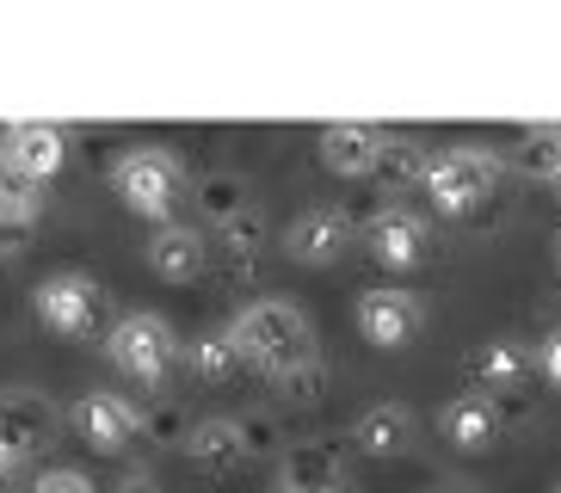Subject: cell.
Returning <instances> with one entry per match:
<instances>
[{
  "label": "cell",
  "mask_w": 561,
  "mask_h": 493,
  "mask_svg": "<svg viewBox=\"0 0 561 493\" xmlns=\"http://www.w3.org/2000/svg\"><path fill=\"white\" fill-rule=\"evenodd\" d=\"M229 340H234V358L248 364V370H260L265 382L297 377L302 364L321 358V352H314L309 314H302V302H290V296H253L248 309H234Z\"/></svg>",
  "instance_id": "cell-1"
},
{
  "label": "cell",
  "mask_w": 561,
  "mask_h": 493,
  "mask_svg": "<svg viewBox=\"0 0 561 493\" xmlns=\"http://www.w3.org/2000/svg\"><path fill=\"white\" fill-rule=\"evenodd\" d=\"M112 197L142 222H173V204L185 197V154L167 142H136L112 161Z\"/></svg>",
  "instance_id": "cell-2"
},
{
  "label": "cell",
  "mask_w": 561,
  "mask_h": 493,
  "mask_svg": "<svg viewBox=\"0 0 561 493\" xmlns=\"http://www.w3.org/2000/svg\"><path fill=\"white\" fill-rule=\"evenodd\" d=\"M500 173H506V161H500L488 142H450V148H438V154H426L420 192H426V204L438 216H476L481 204L494 197Z\"/></svg>",
  "instance_id": "cell-3"
},
{
  "label": "cell",
  "mask_w": 561,
  "mask_h": 493,
  "mask_svg": "<svg viewBox=\"0 0 561 493\" xmlns=\"http://www.w3.org/2000/svg\"><path fill=\"white\" fill-rule=\"evenodd\" d=\"M32 314L56 340H93V333H112V290H105L93 272H50V278H37L32 290Z\"/></svg>",
  "instance_id": "cell-4"
},
{
  "label": "cell",
  "mask_w": 561,
  "mask_h": 493,
  "mask_svg": "<svg viewBox=\"0 0 561 493\" xmlns=\"http://www.w3.org/2000/svg\"><path fill=\"white\" fill-rule=\"evenodd\" d=\"M105 358H112V370L124 382H136V389H161V382L173 377L180 340H173V328H167L154 309H130V314H117L112 333H105Z\"/></svg>",
  "instance_id": "cell-5"
},
{
  "label": "cell",
  "mask_w": 561,
  "mask_h": 493,
  "mask_svg": "<svg viewBox=\"0 0 561 493\" xmlns=\"http://www.w3.org/2000/svg\"><path fill=\"white\" fill-rule=\"evenodd\" d=\"M62 413L44 389H0V469H25L32 457H44L56 444Z\"/></svg>",
  "instance_id": "cell-6"
},
{
  "label": "cell",
  "mask_w": 561,
  "mask_h": 493,
  "mask_svg": "<svg viewBox=\"0 0 561 493\" xmlns=\"http://www.w3.org/2000/svg\"><path fill=\"white\" fill-rule=\"evenodd\" d=\"M352 321H358V333L377 352H401V345L420 340V328H426V302L413 290H401V284H382V290H358Z\"/></svg>",
  "instance_id": "cell-7"
},
{
  "label": "cell",
  "mask_w": 561,
  "mask_h": 493,
  "mask_svg": "<svg viewBox=\"0 0 561 493\" xmlns=\"http://www.w3.org/2000/svg\"><path fill=\"white\" fill-rule=\"evenodd\" d=\"M68 420H75L81 444H93L100 457H124V450L142 438V408H136L124 389H87Z\"/></svg>",
  "instance_id": "cell-8"
},
{
  "label": "cell",
  "mask_w": 561,
  "mask_h": 493,
  "mask_svg": "<svg viewBox=\"0 0 561 493\" xmlns=\"http://www.w3.org/2000/svg\"><path fill=\"white\" fill-rule=\"evenodd\" d=\"M358 241H364V253L377 265H389V272H413V265H426V253H432L426 216L408 210V204H382V210L358 229Z\"/></svg>",
  "instance_id": "cell-9"
},
{
  "label": "cell",
  "mask_w": 561,
  "mask_h": 493,
  "mask_svg": "<svg viewBox=\"0 0 561 493\" xmlns=\"http://www.w3.org/2000/svg\"><path fill=\"white\" fill-rule=\"evenodd\" d=\"M352 246H358V229H352V216L333 210V204L297 210L290 229H284V253H290L297 265H340Z\"/></svg>",
  "instance_id": "cell-10"
},
{
  "label": "cell",
  "mask_w": 561,
  "mask_h": 493,
  "mask_svg": "<svg viewBox=\"0 0 561 493\" xmlns=\"http://www.w3.org/2000/svg\"><path fill=\"white\" fill-rule=\"evenodd\" d=\"M382 148H389V130H382V124H358V117L328 124V130L314 136L321 167H328V173H340V180H377Z\"/></svg>",
  "instance_id": "cell-11"
},
{
  "label": "cell",
  "mask_w": 561,
  "mask_h": 493,
  "mask_svg": "<svg viewBox=\"0 0 561 493\" xmlns=\"http://www.w3.org/2000/svg\"><path fill=\"white\" fill-rule=\"evenodd\" d=\"M180 450L198 469H248L253 450H260V438H253L248 420H234V413H210V420H192L180 438Z\"/></svg>",
  "instance_id": "cell-12"
},
{
  "label": "cell",
  "mask_w": 561,
  "mask_h": 493,
  "mask_svg": "<svg viewBox=\"0 0 561 493\" xmlns=\"http://www.w3.org/2000/svg\"><path fill=\"white\" fill-rule=\"evenodd\" d=\"M0 161L19 167L25 180L50 185L68 161V130L62 124H37V117L32 124H7V130H0Z\"/></svg>",
  "instance_id": "cell-13"
},
{
  "label": "cell",
  "mask_w": 561,
  "mask_h": 493,
  "mask_svg": "<svg viewBox=\"0 0 561 493\" xmlns=\"http://www.w3.org/2000/svg\"><path fill=\"white\" fill-rule=\"evenodd\" d=\"M500 401L494 394H481V389H469V394H450L445 408H438V438L450 444V450H462V457H481V450H494L500 444Z\"/></svg>",
  "instance_id": "cell-14"
},
{
  "label": "cell",
  "mask_w": 561,
  "mask_h": 493,
  "mask_svg": "<svg viewBox=\"0 0 561 493\" xmlns=\"http://www.w3.org/2000/svg\"><path fill=\"white\" fill-rule=\"evenodd\" d=\"M142 253H149V272L161 284H198L204 272H210V241H204V229H192V222H154Z\"/></svg>",
  "instance_id": "cell-15"
},
{
  "label": "cell",
  "mask_w": 561,
  "mask_h": 493,
  "mask_svg": "<svg viewBox=\"0 0 561 493\" xmlns=\"http://www.w3.org/2000/svg\"><path fill=\"white\" fill-rule=\"evenodd\" d=\"M413 438H420V420H413V408H401V401H377V408H364L358 420H352V450L370 457V462L408 457Z\"/></svg>",
  "instance_id": "cell-16"
},
{
  "label": "cell",
  "mask_w": 561,
  "mask_h": 493,
  "mask_svg": "<svg viewBox=\"0 0 561 493\" xmlns=\"http://www.w3.org/2000/svg\"><path fill=\"white\" fill-rule=\"evenodd\" d=\"M278 493H346V457L321 438H302L278 457Z\"/></svg>",
  "instance_id": "cell-17"
},
{
  "label": "cell",
  "mask_w": 561,
  "mask_h": 493,
  "mask_svg": "<svg viewBox=\"0 0 561 493\" xmlns=\"http://www.w3.org/2000/svg\"><path fill=\"white\" fill-rule=\"evenodd\" d=\"M476 377L481 394H525L530 377H537V345L518 340V333H494L476 352Z\"/></svg>",
  "instance_id": "cell-18"
},
{
  "label": "cell",
  "mask_w": 561,
  "mask_h": 493,
  "mask_svg": "<svg viewBox=\"0 0 561 493\" xmlns=\"http://www.w3.org/2000/svg\"><path fill=\"white\" fill-rule=\"evenodd\" d=\"M192 197H198L204 222L222 229L229 216L253 210V180H248V173H234V167H204L198 180H192Z\"/></svg>",
  "instance_id": "cell-19"
},
{
  "label": "cell",
  "mask_w": 561,
  "mask_h": 493,
  "mask_svg": "<svg viewBox=\"0 0 561 493\" xmlns=\"http://www.w3.org/2000/svg\"><path fill=\"white\" fill-rule=\"evenodd\" d=\"M44 204H50V185L25 180L19 167L0 161V234H25L44 216Z\"/></svg>",
  "instance_id": "cell-20"
},
{
  "label": "cell",
  "mask_w": 561,
  "mask_h": 493,
  "mask_svg": "<svg viewBox=\"0 0 561 493\" xmlns=\"http://www.w3.org/2000/svg\"><path fill=\"white\" fill-rule=\"evenodd\" d=\"M518 173H530V180H561V124H530V130H518V142H512L506 154Z\"/></svg>",
  "instance_id": "cell-21"
},
{
  "label": "cell",
  "mask_w": 561,
  "mask_h": 493,
  "mask_svg": "<svg viewBox=\"0 0 561 493\" xmlns=\"http://www.w3.org/2000/svg\"><path fill=\"white\" fill-rule=\"evenodd\" d=\"M420 173H426V142L389 130V148H382V161H377V180L382 185H420Z\"/></svg>",
  "instance_id": "cell-22"
},
{
  "label": "cell",
  "mask_w": 561,
  "mask_h": 493,
  "mask_svg": "<svg viewBox=\"0 0 561 493\" xmlns=\"http://www.w3.org/2000/svg\"><path fill=\"white\" fill-rule=\"evenodd\" d=\"M216 246H222V260L248 265L253 253L265 246V216H260V204H253V210H241V216H229V222L216 229ZM216 246H210V253H216Z\"/></svg>",
  "instance_id": "cell-23"
},
{
  "label": "cell",
  "mask_w": 561,
  "mask_h": 493,
  "mask_svg": "<svg viewBox=\"0 0 561 493\" xmlns=\"http://www.w3.org/2000/svg\"><path fill=\"white\" fill-rule=\"evenodd\" d=\"M192 370H198L204 382H229L234 370H241V358H234V340H229V328H210V333H198V345H192Z\"/></svg>",
  "instance_id": "cell-24"
},
{
  "label": "cell",
  "mask_w": 561,
  "mask_h": 493,
  "mask_svg": "<svg viewBox=\"0 0 561 493\" xmlns=\"http://www.w3.org/2000/svg\"><path fill=\"white\" fill-rule=\"evenodd\" d=\"M32 493H100V488H93V475H81V469H44V475L32 481Z\"/></svg>",
  "instance_id": "cell-25"
},
{
  "label": "cell",
  "mask_w": 561,
  "mask_h": 493,
  "mask_svg": "<svg viewBox=\"0 0 561 493\" xmlns=\"http://www.w3.org/2000/svg\"><path fill=\"white\" fill-rule=\"evenodd\" d=\"M537 377H543L549 389H561V321L537 340Z\"/></svg>",
  "instance_id": "cell-26"
},
{
  "label": "cell",
  "mask_w": 561,
  "mask_h": 493,
  "mask_svg": "<svg viewBox=\"0 0 561 493\" xmlns=\"http://www.w3.org/2000/svg\"><path fill=\"white\" fill-rule=\"evenodd\" d=\"M117 493H161V488H154V475H142V469H136V475H124V488H117Z\"/></svg>",
  "instance_id": "cell-27"
},
{
  "label": "cell",
  "mask_w": 561,
  "mask_h": 493,
  "mask_svg": "<svg viewBox=\"0 0 561 493\" xmlns=\"http://www.w3.org/2000/svg\"><path fill=\"white\" fill-rule=\"evenodd\" d=\"M0 493H13V469H0Z\"/></svg>",
  "instance_id": "cell-28"
},
{
  "label": "cell",
  "mask_w": 561,
  "mask_h": 493,
  "mask_svg": "<svg viewBox=\"0 0 561 493\" xmlns=\"http://www.w3.org/2000/svg\"><path fill=\"white\" fill-rule=\"evenodd\" d=\"M556 197H561V180H556Z\"/></svg>",
  "instance_id": "cell-29"
},
{
  "label": "cell",
  "mask_w": 561,
  "mask_h": 493,
  "mask_svg": "<svg viewBox=\"0 0 561 493\" xmlns=\"http://www.w3.org/2000/svg\"><path fill=\"white\" fill-rule=\"evenodd\" d=\"M556 493H561V481H556Z\"/></svg>",
  "instance_id": "cell-30"
}]
</instances>
